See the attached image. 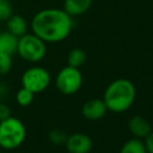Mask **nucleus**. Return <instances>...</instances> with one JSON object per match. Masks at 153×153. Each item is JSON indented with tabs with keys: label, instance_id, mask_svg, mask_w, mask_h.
<instances>
[{
	"label": "nucleus",
	"instance_id": "20",
	"mask_svg": "<svg viewBox=\"0 0 153 153\" xmlns=\"http://www.w3.org/2000/svg\"><path fill=\"white\" fill-rule=\"evenodd\" d=\"M144 143H145V146H146L147 153H153V130L144 140Z\"/></svg>",
	"mask_w": 153,
	"mask_h": 153
},
{
	"label": "nucleus",
	"instance_id": "8",
	"mask_svg": "<svg viewBox=\"0 0 153 153\" xmlns=\"http://www.w3.org/2000/svg\"><path fill=\"white\" fill-rule=\"evenodd\" d=\"M107 111L108 109L103 99H91L82 107V115L88 121H99L105 117Z\"/></svg>",
	"mask_w": 153,
	"mask_h": 153
},
{
	"label": "nucleus",
	"instance_id": "14",
	"mask_svg": "<svg viewBox=\"0 0 153 153\" xmlns=\"http://www.w3.org/2000/svg\"><path fill=\"white\" fill-rule=\"evenodd\" d=\"M87 56L86 53L82 48H74L68 53L67 56V65L71 66L74 68H80L84 63H85Z\"/></svg>",
	"mask_w": 153,
	"mask_h": 153
},
{
	"label": "nucleus",
	"instance_id": "1",
	"mask_svg": "<svg viewBox=\"0 0 153 153\" xmlns=\"http://www.w3.org/2000/svg\"><path fill=\"white\" fill-rule=\"evenodd\" d=\"M30 27L33 34L45 43H57L69 36L72 30V20L64 10L45 9L33 17Z\"/></svg>",
	"mask_w": 153,
	"mask_h": 153
},
{
	"label": "nucleus",
	"instance_id": "18",
	"mask_svg": "<svg viewBox=\"0 0 153 153\" xmlns=\"http://www.w3.org/2000/svg\"><path fill=\"white\" fill-rule=\"evenodd\" d=\"M13 15V10L9 0H0V21H7Z\"/></svg>",
	"mask_w": 153,
	"mask_h": 153
},
{
	"label": "nucleus",
	"instance_id": "6",
	"mask_svg": "<svg viewBox=\"0 0 153 153\" xmlns=\"http://www.w3.org/2000/svg\"><path fill=\"white\" fill-rule=\"evenodd\" d=\"M21 84L22 87L28 89L33 94H40L51 84V74L44 67L32 66L22 74Z\"/></svg>",
	"mask_w": 153,
	"mask_h": 153
},
{
	"label": "nucleus",
	"instance_id": "16",
	"mask_svg": "<svg viewBox=\"0 0 153 153\" xmlns=\"http://www.w3.org/2000/svg\"><path fill=\"white\" fill-rule=\"evenodd\" d=\"M67 136L68 135H66L65 132L62 131V130H59V129L51 130L48 134V138H49V140H51V143H53V144H55V145H58V146H59V145H62V144L65 145V142H66V140H67Z\"/></svg>",
	"mask_w": 153,
	"mask_h": 153
},
{
	"label": "nucleus",
	"instance_id": "22",
	"mask_svg": "<svg viewBox=\"0 0 153 153\" xmlns=\"http://www.w3.org/2000/svg\"><path fill=\"white\" fill-rule=\"evenodd\" d=\"M2 153H7V152H2Z\"/></svg>",
	"mask_w": 153,
	"mask_h": 153
},
{
	"label": "nucleus",
	"instance_id": "9",
	"mask_svg": "<svg viewBox=\"0 0 153 153\" xmlns=\"http://www.w3.org/2000/svg\"><path fill=\"white\" fill-rule=\"evenodd\" d=\"M128 129L135 138L145 140L152 131L151 124L146 117L142 115H133L128 121Z\"/></svg>",
	"mask_w": 153,
	"mask_h": 153
},
{
	"label": "nucleus",
	"instance_id": "4",
	"mask_svg": "<svg viewBox=\"0 0 153 153\" xmlns=\"http://www.w3.org/2000/svg\"><path fill=\"white\" fill-rule=\"evenodd\" d=\"M17 53L24 61L37 63L46 55V43L35 34L26 33L19 38Z\"/></svg>",
	"mask_w": 153,
	"mask_h": 153
},
{
	"label": "nucleus",
	"instance_id": "12",
	"mask_svg": "<svg viewBox=\"0 0 153 153\" xmlns=\"http://www.w3.org/2000/svg\"><path fill=\"white\" fill-rule=\"evenodd\" d=\"M7 32H10L14 36L20 38V37H22L23 35L26 34L27 23H26L25 19L22 16L12 15L7 20Z\"/></svg>",
	"mask_w": 153,
	"mask_h": 153
},
{
	"label": "nucleus",
	"instance_id": "11",
	"mask_svg": "<svg viewBox=\"0 0 153 153\" xmlns=\"http://www.w3.org/2000/svg\"><path fill=\"white\" fill-rule=\"evenodd\" d=\"M18 41L19 38L7 30L0 33V53L13 57L14 53H17Z\"/></svg>",
	"mask_w": 153,
	"mask_h": 153
},
{
	"label": "nucleus",
	"instance_id": "15",
	"mask_svg": "<svg viewBox=\"0 0 153 153\" xmlns=\"http://www.w3.org/2000/svg\"><path fill=\"white\" fill-rule=\"evenodd\" d=\"M34 96L35 94H33L32 91L24 87H21L16 94V101L18 105H20L21 107H27L34 101Z\"/></svg>",
	"mask_w": 153,
	"mask_h": 153
},
{
	"label": "nucleus",
	"instance_id": "21",
	"mask_svg": "<svg viewBox=\"0 0 153 153\" xmlns=\"http://www.w3.org/2000/svg\"><path fill=\"white\" fill-rule=\"evenodd\" d=\"M7 85H4V84H2V83H0V100H2L3 98H5V96H7Z\"/></svg>",
	"mask_w": 153,
	"mask_h": 153
},
{
	"label": "nucleus",
	"instance_id": "10",
	"mask_svg": "<svg viewBox=\"0 0 153 153\" xmlns=\"http://www.w3.org/2000/svg\"><path fill=\"white\" fill-rule=\"evenodd\" d=\"M91 3L92 0H65L63 10L70 17H76L86 13Z\"/></svg>",
	"mask_w": 153,
	"mask_h": 153
},
{
	"label": "nucleus",
	"instance_id": "17",
	"mask_svg": "<svg viewBox=\"0 0 153 153\" xmlns=\"http://www.w3.org/2000/svg\"><path fill=\"white\" fill-rule=\"evenodd\" d=\"M13 66L12 56L0 53V74H7L11 71Z\"/></svg>",
	"mask_w": 153,
	"mask_h": 153
},
{
	"label": "nucleus",
	"instance_id": "19",
	"mask_svg": "<svg viewBox=\"0 0 153 153\" xmlns=\"http://www.w3.org/2000/svg\"><path fill=\"white\" fill-rule=\"evenodd\" d=\"M10 117H12L10 106L4 104V103H0V122L4 121L5 119H7Z\"/></svg>",
	"mask_w": 153,
	"mask_h": 153
},
{
	"label": "nucleus",
	"instance_id": "5",
	"mask_svg": "<svg viewBox=\"0 0 153 153\" xmlns=\"http://www.w3.org/2000/svg\"><path fill=\"white\" fill-rule=\"evenodd\" d=\"M83 83V76L79 68L71 66L63 67L56 76V87L61 94L71 96L79 91Z\"/></svg>",
	"mask_w": 153,
	"mask_h": 153
},
{
	"label": "nucleus",
	"instance_id": "13",
	"mask_svg": "<svg viewBox=\"0 0 153 153\" xmlns=\"http://www.w3.org/2000/svg\"><path fill=\"white\" fill-rule=\"evenodd\" d=\"M120 153H147L144 140L140 138H130L122 146Z\"/></svg>",
	"mask_w": 153,
	"mask_h": 153
},
{
	"label": "nucleus",
	"instance_id": "2",
	"mask_svg": "<svg viewBox=\"0 0 153 153\" xmlns=\"http://www.w3.org/2000/svg\"><path fill=\"white\" fill-rule=\"evenodd\" d=\"M135 97L136 89L131 81L127 79H117L107 86L103 101L109 111L123 113L131 108Z\"/></svg>",
	"mask_w": 153,
	"mask_h": 153
},
{
	"label": "nucleus",
	"instance_id": "7",
	"mask_svg": "<svg viewBox=\"0 0 153 153\" xmlns=\"http://www.w3.org/2000/svg\"><path fill=\"white\" fill-rule=\"evenodd\" d=\"M65 147L68 153H89L92 148V140L87 134L76 132L67 136Z\"/></svg>",
	"mask_w": 153,
	"mask_h": 153
},
{
	"label": "nucleus",
	"instance_id": "3",
	"mask_svg": "<svg viewBox=\"0 0 153 153\" xmlns=\"http://www.w3.org/2000/svg\"><path fill=\"white\" fill-rule=\"evenodd\" d=\"M26 137V129L22 121L10 117L0 122V147L11 151L19 148Z\"/></svg>",
	"mask_w": 153,
	"mask_h": 153
}]
</instances>
